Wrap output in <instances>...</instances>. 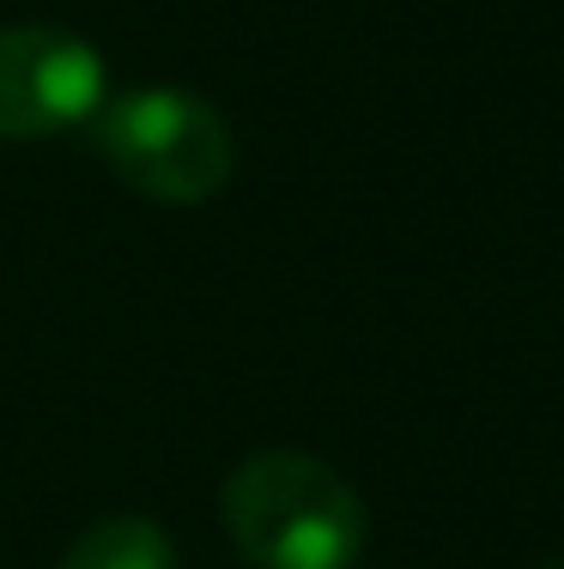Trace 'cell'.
I'll return each mask as SVG.
<instances>
[{
	"mask_svg": "<svg viewBox=\"0 0 564 569\" xmlns=\"http://www.w3.org/2000/svg\"><path fill=\"white\" fill-rule=\"evenodd\" d=\"M110 103L103 56L56 24H0V140H49Z\"/></svg>",
	"mask_w": 564,
	"mask_h": 569,
	"instance_id": "3",
	"label": "cell"
},
{
	"mask_svg": "<svg viewBox=\"0 0 564 569\" xmlns=\"http://www.w3.org/2000/svg\"><path fill=\"white\" fill-rule=\"evenodd\" d=\"M219 515L255 569H353L365 551V503L316 455L261 449L225 479Z\"/></svg>",
	"mask_w": 564,
	"mask_h": 569,
	"instance_id": "1",
	"label": "cell"
},
{
	"mask_svg": "<svg viewBox=\"0 0 564 569\" xmlns=\"http://www.w3.org/2000/svg\"><path fill=\"white\" fill-rule=\"evenodd\" d=\"M541 569H564V563H541Z\"/></svg>",
	"mask_w": 564,
	"mask_h": 569,
	"instance_id": "5",
	"label": "cell"
},
{
	"mask_svg": "<svg viewBox=\"0 0 564 569\" xmlns=\"http://www.w3.org/2000/svg\"><path fill=\"white\" fill-rule=\"evenodd\" d=\"M61 569H177V546L146 515H103L67 546Z\"/></svg>",
	"mask_w": 564,
	"mask_h": 569,
	"instance_id": "4",
	"label": "cell"
},
{
	"mask_svg": "<svg viewBox=\"0 0 564 569\" xmlns=\"http://www.w3.org/2000/svg\"><path fill=\"white\" fill-rule=\"evenodd\" d=\"M98 152L133 194L165 207H200L225 194L237 140L207 98L182 86H133L98 110Z\"/></svg>",
	"mask_w": 564,
	"mask_h": 569,
	"instance_id": "2",
	"label": "cell"
}]
</instances>
